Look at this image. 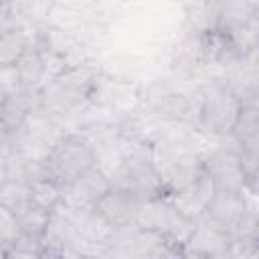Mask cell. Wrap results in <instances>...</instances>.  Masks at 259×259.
Segmentation results:
<instances>
[{"label": "cell", "instance_id": "1", "mask_svg": "<svg viewBox=\"0 0 259 259\" xmlns=\"http://www.w3.org/2000/svg\"><path fill=\"white\" fill-rule=\"evenodd\" d=\"M241 109L243 103L227 85V81L223 77L210 79L192 95L190 125L200 134L225 140L233 136Z\"/></svg>", "mask_w": 259, "mask_h": 259}, {"label": "cell", "instance_id": "2", "mask_svg": "<svg viewBox=\"0 0 259 259\" xmlns=\"http://www.w3.org/2000/svg\"><path fill=\"white\" fill-rule=\"evenodd\" d=\"M97 166V150L91 142L79 134L71 132L59 136L42 160V176H49L63 188Z\"/></svg>", "mask_w": 259, "mask_h": 259}, {"label": "cell", "instance_id": "3", "mask_svg": "<svg viewBox=\"0 0 259 259\" xmlns=\"http://www.w3.org/2000/svg\"><path fill=\"white\" fill-rule=\"evenodd\" d=\"M202 168L217 190L245 192L243 160L235 146H219L202 154Z\"/></svg>", "mask_w": 259, "mask_h": 259}, {"label": "cell", "instance_id": "4", "mask_svg": "<svg viewBox=\"0 0 259 259\" xmlns=\"http://www.w3.org/2000/svg\"><path fill=\"white\" fill-rule=\"evenodd\" d=\"M111 186V178L95 166L63 188V204L73 210H93Z\"/></svg>", "mask_w": 259, "mask_h": 259}, {"label": "cell", "instance_id": "5", "mask_svg": "<svg viewBox=\"0 0 259 259\" xmlns=\"http://www.w3.org/2000/svg\"><path fill=\"white\" fill-rule=\"evenodd\" d=\"M144 200L123 186H111V190L101 198L95 210L117 231H125L138 225Z\"/></svg>", "mask_w": 259, "mask_h": 259}, {"label": "cell", "instance_id": "6", "mask_svg": "<svg viewBox=\"0 0 259 259\" xmlns=\"http://www.w3.org/2000/svg\"><path fill=\"white\" fill-rule=\"evenodd\" d=\"M247 206H249V198L245 192L217 190L214 196L210 198V202L206 204L202 219L233 235V231L237 229L239 221L243 219Z\"/></svg>", "mask_w": 259, "mask_h": 259}, {"label": "cell", "instance_id": "7", "mask_svg": "<svg viewBox=\"0 0 259 259\" xmlns=\"http://www.w3.org/2000/svg\"><path fill=\"white\" fill-rule=\"evenodd\" d=\"M231 249H233V235L200 219L192 231V237L184 253L198 257V259H219V257L229 255Z\"/></svg>", "mask_w": 259, "mask_h": 259}, {"label": "cell", "instance_id": "8", "mask_svg": "<svg viewBox=\"0 0 259 259\" xmlns=\"http://www.w3.org/2000/svg\"><path fill=\"white\" fill-rule=\"evenodd\" d=\"M233 93L241 99V103H249L259 95V49H251L243 53L235 65L223 77Z\"/></svg>", "mask_w": 259, "mask_h": 259}, {"label": "cell", "instance_id": "9", "mask_svg": "<svg viewBox=\"0 0 259 259\" xmlns=\"http://www.w3.org/2000/svg\"><path fill=\"white\" fill-rule=\"evenodd\" d=\"M152 115H156L162 121L170 123H182L192 117V95H186L182 91L174 89H162L158 91L150 101Z\"/></svg>", "mask_w": 259, "mask_h": 259}, {"label": "cell", "instance_id": "10", "mask_svg": "<svg viewBox=\"0 0 259 259\" xmlns=\"http://www.w3.org/2000/svg\"><path fill=\"white\" fill-rule=\"evenodd\" d=\"M30 186V206L53 214L63 204V186L49 176H38L28 182Z\"/></svg>", "mask_w": 259, "mask_h": 259}, {"label": "cell", "instance_id": "11", "mask_svg": "<svg viewBox=\"0 0 259 259\" xmlns=\"http://www.w3.org/2000/svg\"><path fill=\"white\" fill-rule=\"evenodd\" d=\"M0 206L18 214L30 206V186L24 180H2Z\"/></svg>", "mask_w": 259, "mask_h": 259}, {"label": "cell", "instance_id": "12", "mask_svg": "<svg viewBox=\"0 0 259 259\" xmlns=\"http://www.w3.org/2000/svg\"><path fill=\"white\" fill-rule=\"evenodd\" d=\"M243 172H245V194L259 200V162L243 160Z\"/></svg>", "mask_w": 259, "mask_h": 259}, {"label": "cell", "instance_id": "13", "mask_svg": "<svg viewBox=\"0 0 259 259\" xmlns=\"http://www.w3.org/2000/svg\"><path fill=\"white\" fill-rule=\"evenodd\" d=\"M61 255H63V259H89L85 253H81L79 249H75V247H71V245L63 247V249H61Z\"/></svg>", "mask_w": 259, "mask_h": 259}, {"label": "cell", "instance_id": "14", "mask_svg": "<svg viewBox=\"0 0 259 259\" xmlns=\"http://www.w3.org/2000/svg\"><path fill=\"white\" fill-rule=\"evenodd\" d=\"M160 259H186V253L184 251H178V249H166L162 255H160Z\"/></svg>", "mask_w": 259, "mask_h": 259}, {"label": "cell", "instance_id": "15", "mask_svg": "<svg viewBox=\"0 0 259 259\" xmlns=\"http://www.w3.org/2000/svg\"><path fill=\"white\" fill-rule=\"evenodd\" d=\"M241 259H259V249H253V251H249L247 255H243Z\"/></svg>", "mask_w": 259, "mask_h": 259}, {"label": "cell", "instance_id": "16", "mask_svg": "<svg viewBox=\"0 0 259 259\" xmlns=\"http://www.w3.org/2000/svg\"><path fill=\"white\" fill-rule=\"evenodd\" d=\"M219 259H237L233 253H229V255H225V257H219Z\"/></svg>", "mask_w": 259, "mask_h": 259}, {"label": "cell", "instance_id": "17", "mask_svg": "<svg viewBox=\"0 0 259 259\" xmlns=\"http://www.w3.org/2000/svg\"><path fill=\"white\" fill-rule=\"evenodd\" d=\"M257 49H259V42H257Z\"/></svg>", "mask_w": 259, "mask_h": 259}]
</instances>
